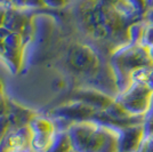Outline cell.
<instances>
[{"label":"cell","mask_w":153,"mask_h":152,"mask_svg":"<svg viewBox=\"0 0 153 152\" xmlns=\"http://www.w3.org/2000/svg\"><path fill=\"white\" fill-rule=\"evenodd\" d=\"M153 66L150 48L142 44L120 45L110 57V68L113 73L118 94L133 83L134 76L140 70Z\"/></svg>","instance_id":"obj_1"},{"label":"cell","mask_w":153,"mask_h":152,"mask_svg":"<svg viewBox=\"0 0 153 152\" xmlns=\"http://www.w3.org/2000/svg\"><path fill=\"white\" fill-rule=\"evenodd\" d=\"M65 62L68 68L78 76L95 77L101 69L97 51L88 44L76 42L69 48Z\"/></svg>","instance_id":"obj_2"},{"label":"cell","mask_w":153,"mask_h":152,"mask_svg":"<svg viewBox=\"0 0 153 152\" xmlns=\"http://www.w3.org/2000/svg\"><path fill=\"white\" fill-rule=\"evenodd\" d=\"M153 98V90L146 83L135 81L126 90L115 96V101L133 117L145 118L150 111Z\"/></svg>","instance_id":"obj_3"},{"label":"cell","mask_w":153,"mask_h":152,"mask_svg":"<svg viewBox=\"0 0 153 152\" xmlns=\"http://www.w3.org/2000/svg\"><path fill=\"white\" fill-rule=\"evenodd\" d=\"M97 111L80 101L72 100L69 103L58 105L47 112L46 115L51 118L57 130H66L70 125L81 121L93 120Z\"/></svg>","instance_id":"obj_4"},{"label":"cell","mask_w":153,"mask_h":152,"mask_svg":"<svg viewBox=\"0 0 153 152\" xmlns=\"http://www.w3.org/2000/svg\"><path fill=\"white\" fill-rule=\"evenodd\" d=\"M55 22L53 16L45 14H34L32 19V33L29 44L26 45L25 58L26 61L33 55V53H38L42 47L48 44L49 39L54 32ZM25 61V63H26Z\"/></svg>","instance_id":"obj_5"},{"label":"cell","mask_w":153,"mask_h":152,"mask_svg":"<svg viewBox=\"0 0 153 152\" xmlns=\"http://www.w3.org/2000/svg\"><path fill=\"white\" fill-rule=\"evenodd\" d=\"M33 16H34L33 10L16 8L13 6L7 7L4 28H6L10 32L22 34L27 45L31 38Z\"/></svg>","instance_id":"obj_6"},{"label":"cell","mask_w":153,"mask_h":152,"mask_svg":"<svg viewBox=\"0 0 153 152\" xmlns=\"http://www.w3.org/2000/svg\"><path fill=\"white\" fill-rule=\"evenodd\" d=\"M72 100L82 102L97 112H102L108 109V107L115 101V97L95 87H85L76 89Z\"/></svg>","instance_id":"obj_7"},{"label":"cell","mask_w":153,"mask_h":152,"mask_svg":"<svg viewBox=\"0 0 153 152\" xmlns=\"http://www.w3.org/2000/svg\"><path fill=\"white\" fill-rule=\"evenodd\" d=\"M144 139L143 122L119 128V152H137Z\"/></svg>","instance_id":"obj_8"},{"label":"cell","mask_w":153,"mask_h":152,"mask_svg":"<svg viewBox=\"0 0 153 152\" xmlns=\"http://www.w3.org/2000/svg\"><path fill=\"white\" fill-rule=\"evenodd\" d=\"M31 129L26 125L15 129H9L4 141L7 149H29L31 145Z\"/></svg>","instance_id":"obj_9"},{"label":"cell","mask_w":153,"mask_h":152,"mask_svg":"<svg viewBox=\"0 0 153 152\" xmlns=\"http://www.w3.org/2000/svg\"><path fill=\"white\" fill-rule=\"evenodd\" d=\"M10 108H9V113L7 115V119L9 122V129H15L22 126L29 125L32 117L36 113H33L30 109L24 108L17 103L9 101Z\"/></svg>","instance_id":"obj_10"},{"label":"cell","mask_w":153,"mask_h":152,"mask_svg":"<svg viewBox=\"0 0 153 152\" xmlns=\"http://www.w3.org/2000/svg\"><path fill=\"white\" fill-rule=\"evenodd\" d=\"M47 152H73L70 137L66 130H57Z\"/></svg>","instance_id":"obj_11"},{"label":"cell","mask_w":153,"mask_h":152,"mask_svg":"<svg viewBox=\"0 0 153 152\" xmlns=\"http://www.w3.org/2000/svg\"><path fill=\"white\" fill-rule=\"evenodd\" d=\"M147 26V22L145 19H137L131 23L128 28V40L131 44H142L144 37V32Z\"/></svg>","instance_id":"obj_12"},{"label":"cell","mask_w":153,"mask_h":152,"mask_svg":"<svg viewBox=\"0 0 153 152\" xmlns=\"http://www.w3.org/2000/svg\"><path fill=\"white\" fill-rule=\"evenodd\" d=\"M98 1L106 5V6L113 7L129 17L134 19V17H140V14L136 12L134 6L129 2V0H98Z\"/></svg>","instance_id":"obj_13"},{"label":"cell","mask_w":153,"mask_h":152,"mask_svg":"<svg viewBox=\"0 0 153 152\" xmlns=\"http://www.w3.org/2000/svg\"><path fill=\"white\" fill-rule=\"evenodd\" d=\"M71 2V0H42L45 9H63Z\"/></svg>","instance_id":"obj_14"},{"label":"cell","mask_w":153,"mask_h":152,"mask_svg":"<svg viewBox=\"0 0 153 152\" xmlns=\"http://www.w3.org/2000/svg\"><path fill=\"white\" fill-rule=\"evenodd\" d=\"M142 45L146 46L149 48L153 47V25L147 23V26L144 32V37L142 40Z\"/></svg>","instance_id":"obj_15"},{"label":"cell","mask_w":153,"mask_h":152,"mask_svg":"<svg viewBox=\"0 0 153 152\" xmlns=\"http://www.w3.org/2000/svg\"><path fill=\"white\" fill-rule=\"evenodd\" d=\"M9 98H7L6 95L0 96V118H5L9 113V108H10V104H9Z\"/></svg>","instance_id":"obj_16"},{"label":"cell","mask_w":153,"mask_h":152,"mask_svg":"<svg viewBox=\"0 0 153 152\" xmlns=\"http://www.w3.org/2000/svg\"><path fill=\"white\" fill-rule=\"evenodd\" d=\"M129 2L134 6L136 12L143 16L147 10V0H129Z\"/></svg>","instance_id":"obj_17"},{"label":"cell","mask_w":153,"mask_h":152,"mask_svg":"<svg viewBox=\"0 0 153 152\" xmlns=\"http://www.w3.org/2000/svg\"><path fill=\"white\" fill-rule=\"evenodd\" d=\"M143 127H144V132H145V137L153 136V117L146 115L143 121Z\"/></svg>","instance_id":"obj_18"},{"label":"cell","mask_w":153,"mask_h":152,"mask_svg":"<svg viewBox=\"0 0 153 152\" xmlns=\"http://www.w3.org/2000/svg\"><path fill=\"white\" fill-rule=\"evenodd\" d=\"M137 152H153V136H146Z\"/></svg>","instance_id":"obj_19"},{"label":"cell","mask_w":153,"mask_h":152,"mask_svg":"<svg viewBox=\"0 0 153 152\" xmlns=\"http://www.w3.org/2000/svg\"><path fill=\"white\" fill-rule=\"evenodd\" d=\"M143 17H144V19L149 24L153 25V8H147V10L143 15Z\"/></svg>","instance_id":"obj_20"},{"label":"cell","mask_w":153,"mask_h":152,"mask_svg":"<svg viewBox=\"0 0 153 152\" xmlns=\"http://www.w3.org/2000/svg\"><path fill=\"white\" fill-rule=\"evenodd\" d=\"M145 83H147V86L150 87V88L153 90V66L150 69L149 71V73H147V77H146V80H145Z\"/></svg>","instance_id":"obj_21"},{"label":"cell","mask_w":153,"mask_h":152,"mask_svg":"<svg viewBox=\"0 0 153 152\" xmlns=\"http://www.w3.org/2000/svg\"><path fill=\"white\" fill-rule=\"evenodd\" d=\"M26 2H27V0H13L12 6L16 7V8H22V9H25Z\"/></svg>","instance_id":"obj_22"},{"label":"cell","mask_w":153,"mask_h":152,"mask_svg":"<svg viewBox=\"0 0 153 152\" xmlns=\"http://www.w3.org/2000/svg\"><path fill=\"white\" fill-rule=\"evenodd\" d=\"M7 7L0 6V29L4 28V22H5V16H6Z\"/></svg>","instance_id":"obj_23"},{"label":"cell","mask_w":153,"mask_h":152,"mask_svg":"<svg viewBox=\"0 0 153 152\" xmlns=\"http://www.w3.org/2000/svg\"><path fill=\"white\" fill-rule=\"evenodd\" d=\"M6 152H33L31 148L29 149H7Z\"/></svg>","instance_id":"obj_24"},{"label":"cell","mask_w":153,"mask_h":152,"mask_svg":"<svg viewBox=\"0 0 153 152\" xmlns=\"http://www.w3.org/2000/svg\"><path fill=\"white\" fill-rule=\"evenodd\" d=\"M13 4V0H0V6L10 7Z\"/></svg>","instance_id":"obj_25"},{"label":"cell","mask_w":153,"mask_h":152,"mask_svg":"<svg viewBox=\"0 0 153 152\" xmlns=\"http://www.w3.org/2000/svg\"><path fill=\"white\" fill-rule=\"evenodd\" d=\"M6 151H7L6 143H5V141L2 139V142L0 143V152H6Z\"/></svg>","instance_id":"obj_26"},{"label":"cell","mask_w":153,"mask_h":152,"mask_svg":"<svg viewBox=\"0 0 153 152\" xmlns=\"http://www.w3.org/2000/svg\"><path fill=\"white\" fill-rule=\"evenodd\" d=\"M4 90H5V86H4V83H2V80H1V78H0V96L5 94Z\"/></svg>","instance_id":"obj_27"},{"label":"cell","mask_w":153,"mask_h":152,"mask_svg":"<svg viewBox=\"0 0 153 152\" xmlns=\"http://www.w3.org/2000/svg\"><path fill=\"white\" fill-rule=\"evenodd\" d=\"M146 115H150V117H153V98H152V104H151V108H150V111Z\"/></svg>","instance_id":"obj_28"},{"label":"cell","mask_w":153,"mask_h":152,"mask_svg":"<svg viewBox=\"0 0 153 152\" xmlns=\"http://www.w3.org/2000/svg\"><path fill=\"white\" fill-rule=\"evenodd\" d=\"M147 8H153V0H147Z\"/></svg>","instance_id":"obj_29"},{"label":"cell","mask_w":153,"mask_h":152,"mask_svg":"<svg viewBox=\"0 0 153 152\" xmlns=\"http://www.w3.org/2000/svg\"><path fill=\"white\" fill-rule=\"evenodd\" d=\"M150 55H151V57H152V61H153V47H151V48H150Z\"/></svg>","instance_id":"obj_30"}]
</instances>
